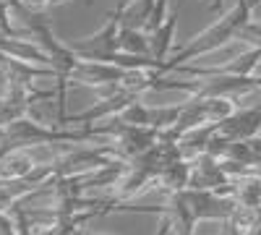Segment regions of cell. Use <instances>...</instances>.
Returning <instances> with one entry per match:
<instances>
[{"instance_id": "6da1fadb", "label": "cell", "mask_w": 261, "mask_h": 235, "mask_svg": "<svg viewBox=\"0 0 261 235\" xmlns=\"http://www.w3.org/2000/svg\"><path fill=\"white\" fill-rule=\"evenodd\" d=\"M251 11H253L251 0H235V8L227 16H222L217 24H212L209 29H204L199 37H193L188 45L180 47L172 58L162 60L160 73H170V71H175L178 66H183L186 60H193V58H199V55H209L214 50L225 47L227 42L238 39V37H241V29L251 21Z\"/></svg>"}, {"instance_id": "277c9868", "label": "cell", "mask_w": 261, "mask_h": 235, "mask_svg": "<svg viewBox=\"0 0 261 235\" xmlns=\"http://www.w3.org/2000/svg\"><path fill=\"white\" fill-rule=\"evenodd\" d=\"M191 173H193V162H188L186 157H178V160H172L162 167L157 180L162 183V188L170 191V194H175V191H186L191 186Z\"/></svg>"}, {"instance_id": "7c38bea8", "label": "cell", "mask_w": 261, "mask_h": 235, "mask_svg": "<svg viewBox=\"0 0 261 235\" xmlns=\"http://www.w3.org/2000/svg\"><path fill=\"white\" fill-rule=\"evenodd\" d=\"M130 3H134V0H130Z\"/></svg>"}, {"instance_id": "9c48e42d", "label": "cell", "mask_w": 261, "mask_h": 235, "mask_svg": "<svg viewBox=\"0 0 261 235\" xmlns=\"http://www.w3.org/2000/svg\"><path fill=\"white\" fill-rule=\"evenodd\" d=\"M68 0H39V8H50V6H63Z\"/></svg>"}, {"instance_id": "3957f363", "label": "cell", "mask_w": 261, "mask_h": 235, "mask_svg": "<svg viewBox=\"0 0 261 235\" xmlns=\"http://www.w3.org/2000/svg\"><path fill=\"white\" fill-rule=\"evenodd\" d=\"M0 53H6L16 60H27L34 63V66H50L53 68V60L45 53V47L32 37H0Z\"/></svg>"}, {"instance_id": "52a82bcc", "label": "cell", "mask_w": 261, "mask_h": 235, "mask_svg": "<svg viewBox=\"0 0 261 235\" xmlns=\"http://www.w3.org/2000/svg\"><path fill=\"white\" fill-rule=\"evenodd\" d=\"M183 105H170V108H151L149 110V125L157 131H167L170 125H175V120L180 118Z\"/></svg>"}, {"instance_id": "ba28073f", "label": "cell", "mask_w": 261, "mask_h": 235, "mask_svg": "<svg viewBox=\"0 0 261 235\" xmlns=\"http://www.w3.org/2000/svg\"><path fill=\"white\" fill-rule=\"evenodd\" d=\"M238 39L248 42L251 47H261V21H248V24L241 29V37Z\"/></svg>"}, {"instance_id": "8fae6325", "label": "cell", "mask_w": 261, "mask_h": 235, "mask_svg": "<svg viewBox=\"0 0 261 235\" xmlns=\"http://www.w3.org/2000/svg\"><path fill=\"white\" fill-rule=\"evenodd\" d=\"M253 175H261V165H258V167H253Z\"/></svg>"}, {"instance_id": "5b68a950", "label": "cell", "mask_w": 261, "mask_h": 235, "mask_svg": "<svg viewBox=\"0 0 261 235\" xmlns=\"http://www.w3.org/2000/svg\"><path fill=\"white\" fill-rule=\"evenodd\" d=\"M175 29H178V13H172V16H167L162 24L149 34V39H151V58H157L160 66H162V60H167V55L172 50Z\"/></svg>"}, {"instance_id": "30bf717a", "label": "cell", "mask_w": 261, "mask_h": 235, "mask_svg": "<svg viewBox=\"0 0 261 235\" xmlns=\"http://www.w3.org/2000/svg\"><path fill=\"white\" fill-rule=\"evenodd\" d=\"M63 235H86V230L84 227H71V230H65Z\"/></svg>"}, {"instance_id": "8992f818", "label": "cell", "mask_w": 261, "mask_h": 235, "mask_svg": "<svg viewBox=\"0 0 261 235\" xmlns=\"http://www.w3.org/2000/svg\"><path fill=\"white\" fill-rule=\"evenodd\" d=\"M120 50L130 55H151V39L144 29L120 27Z\"/></svg>"}, {"instance_id": "7a4b0ae2", "label": "cell", "mask_w": 261, "mask_h": 235, "mask_svg": "<svg viewBox=\"0 0 261 235\" xmlns=\"http://www.w3.org/2000/svg\"><path fill=\"white\" fill-rule=\"evenodd\" d=\"M180 196L191 206L196 220H230L238 209L235 196H225L220 191H209V188H186L180 191Z\"/></svg>"}]
</instances>
